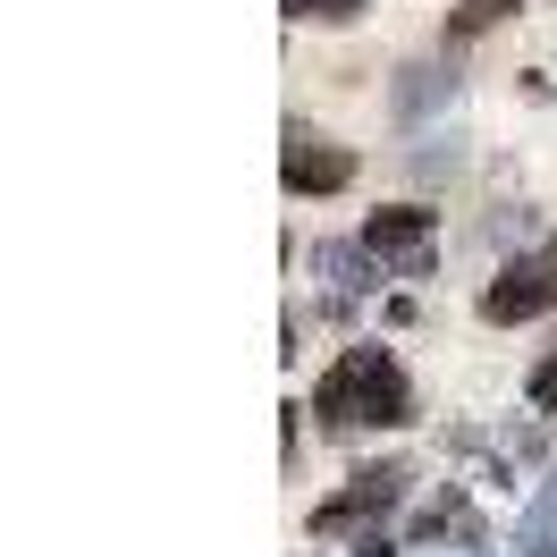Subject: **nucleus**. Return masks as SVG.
Segmentation results:
<instances>
[{
	"label": "nucleus",
	"instance_id": "20e7f679",
	"mask_svg": "<svg viewBox=\"0 0 557 557\" xmlns=\"http://www.w3.org/2000/svg\"><path fill=\"white\" fill-rule=\"evenodd\" d=\"M278 177H287V195H347L355 186V152L330 144V136H313V127H287Z\"/></svg>",
	"mask_w": 557,
	"mask_h": 557
},
{
	"label": "nucleus",
	"instance_id": "7ed1b4c3",
	"mask_svg": "<svg viewBox=\"0 0 557 557\" xmlns=\"http://www.w3.org/2000/svg\"><path fill=\"white\" fill-rule=\"evenodd\" d=\"M482 313L498 321V330H507V321H541V313H557V245H532V253H516L507 271L490 278Z\"/></svg>",
	"mask_w": 557,
	"mask_h": 557
},
{
	"label": "nucleus",
	"instance_id": "f257e3e1",
	"mask_svg": "<svg viewBox=\"0 0 557 557\" xmlns=\"http://www.w3.org/2000/svg\"><path fill=\"white\" fill-rule=\"evenodd\" d=\"M313 414L330 422V431H388V422L414 414V388H406V372H397L388 347H347L321 372Z\"/></svg>",
	"mask_w": 557,
	"mask_h": 557
},
{
	"label": "nucleus",
	"instance_id": "6e6552de",
	"mask_svg": "<svg viewBox=\"0 0 557 557\" xmlns=\"http://www.w3.org/2000/svg\"><path fill=\"white\" fill-rule=\"evenodd\" d=\"M549 541H557V482L541 490V507L523 516V549H549Z\"/></svg>",
	"mask_w": 557,
	"mask_h": 557
},
{
	"label": "nucleus",
	"instance_id": "39448f33",
	"mask_svg": "<svg viewBox=\"0 0 557 557\" xmlns=\"http://www.w3.org/2000/svg\"><path fill=\"white\" fill-rule=\"evenodd\" d=\"M397 490H406V473H397V465H381V473H355V482L313 516V532L330 541V532H355L363 516H388V507H397Z\"/></svg>",
	"mask_w": 557,
	"mask_h": 557
},
{
	"label": "nucleus",
	"instance_id": "f03ea898",
	"mask_svg": "<svg viewBox=\"0 0 557 557\" xmlns=\"http://www.w3.org/2000/svg\"><path fill=\"white\" fill-rule=\"evenodd\" d=\"M363 253H372L381 271H397V278H422L431 253H440V211H422V203L372 211V220H363Z\"/></svg>",
	"mask_w": 557,
	"mask_h": 557
},
{
	"label": "nucleus",
	"instance_id": "9d476101",
	"mask_svg": "<svg viewBox=\"0 0 557 557\" xmlns=\"http://www.w3.org/2000/svg\"><path fill=\"white\" fill-rule=\"evenodd\" d=\"M532 557H557V541H549V549H532Z\"/></svg>",
	"mask_w": 557,
	"mask_h": 557
},
{
	"label": "nucleus",
	"instance_id": "1a4fd4ad",
	"mask_svg": "<svg viewBox=\"0 0 557 557\" xmlns=\"http://www.w3.org/2000/svg\"><path fill=\"white\" fill-rule=\"evenodd\" d=\"M532 406H541V414H557V347L541 355V372H532Z\"/></svg>",
	"mask_w": 557,
	"mask_h": 557
},
{
	"label": "nucleus",
	"instance_id": "423d86ee",
	"mask_svg": "<svg viewBox=\"0 0 557 557\" xmlns=\"http://www.w3.org/2000/svg\"><path fill=\"white\" fill-rule=\"evenodd\" d=\"M507 9H516V0H465V9L448 17V42H473V35H490V26L507 17Z\"/></svg>",
	"mask_w": 557,
	"mask_h": 557
},
{
	"label": "nucleus",
	"instance_id": "0eeeda50",
	"mask_svg": "<svg viewBox=\"0 0 557 557\" xmlns=\"http://www.w3.org/2000/svg\"><path fill=\"white\" fill-rule=\"evenodd\" d=\"M287 17H296V26H355L363 0H287Z\"/></svg>",
	"mask_w": 557,
	"mask_h": 557
}]
</instances>
